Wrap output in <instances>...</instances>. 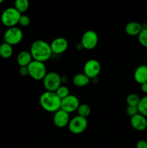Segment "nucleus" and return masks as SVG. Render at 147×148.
Here are the masks:
<instances>
[{"label":"nucleus","instance_id":"nucleus-27","mask_svg":"<svg viewBox=\"0 0 147 148\" xmlns=\"http://www.w3.org/2000/svg\"><path fill=\"white\" fill-rule=\"evenodd\" d=\"M19 73L21 76L25 77L28 75V69L27 66H20L19 69Z\"/></svg>","mask_w":147,"mask_h":148},{"label":"nucleus","instance_id":"nucleus-26","mask_svg":"<svg viewBox=\"0 0 147 148\" xmlns=\"http://www.w3.org/2000/svg\"><path fill=\"white\" fill-rule=\"evenodd\" d=\"M19 24L21 26H22V27H27V26H28L30 24V17L24 14H22L20 18V20H19Z\"/></svg>","mask_w":147,"mask_h":148},{"label":"nucleus","instance_id":"nucleus-2","mask_svg":"<svg viewBox=\"0 0 147 148\" xmlns=\"http://www.w3.org/2000/svg\"><path fill=\"white\" fill-rule=\"evenodd\" d=\"M40 104L45 111L49 113H55L61 109V99L55 92L46 91L39 98Z\"/></svg>","mask_w":147,"mask_h":148},{"label":"nucleus","instance_id":"nucleus-4","mask_svg":"<svg viewBox=\"0 0 147 148\" xmlns=\"http://www.w3.org/2000/svg\"><path fill=\"white\" fill-rule=\"evenodd\" d=\"M28 75L35 80H43L46 75L47 69L43 62L33 60L27 66Z\"/></svg>","mask_w":147,"mask_h":148},{"label":"nucleus","instance_id":"nucleus-30","mask_svg":"<svg viewBox=\"0 0 147 148\" xmlns=\"http://www.w3.org/2000/svg\"><path fill=\"white\" fill-rule=\"evenodd\" d=\"M1 3H3V0H0V4H1Z\"/></svg>","mask_w":147,"mask_h":148},{"label":"nucleus","instance_id":"nucleus-24","mask_svg":"<svg viewBox=\"0 0 147 148\" xmlns=\"http://www.w3.org/2000/svg\"><path fill=\"white\" fill-rule=\"evenodd\" d=\"M138 40L140 44L147 48V28H143L138 36Z\"/></svg>","mask_w":147,"mask_h":148},{"label":"nucleus","instance_id":"nucleus-9","mask_svg":"<svg viewBox=\"0 0 147 148\" xmlns=\"http://www.w3.org/2000/svg\"><path fill=\"white\" fill-rule=\"evenodd\" d=\"M101 72V64L97 59H91L85 62L84 65V74L90 79L97 77Z\"/></svg>","mask_w":147,"mask_h":148},{"label":"nucleus","instance_id":"nucleus-5","mask_svg":"<svg viewBox=\"0 0 147 148\" xmlns=\"http://www.w3.org/2000/svg\"><path fill=\"white\" fill-rule=\"evenodd\" d=\"M61 77L55 72H48L43 79V84L46 91L56 92L61 85Z\"/></svg>","mask_w":147,"mask_h":148},{"label":"nucleus","instance_id":"nucleus-18","mask_svg":"<svg viewBox=\"0 0 147 148\" xmlns=\"http://www.w3.org/2000/svg\"><path fill=\"white\" fill-rule=\"evenodd\" d=\"M13 54V47L7 43H1L0 45V56L3 59H9Z\"/></svg>","mask_w":147,"mask_h":148},{"label":"nucleus","instance_id":"nucleus-7","mask_svg":"<svg viewBox=\"0 0 147 148\" xmlns=\"http://www.w3.org/2000/svg\"><path fill=\"white\" fill-rule=\"evenodd\" d=\"M88 126V121L86 118L76 116L71 119L69 123V130L72 134H80L86 130Z\"/></svg>","mask_w":147,"mask_h":148},{"label":"nucleus","instance_id":"nucleus-10","mask_svg":"<svg viewBox=\"0 0 147 148\" xmlns=\"http://www.w3.org/2000/svg\"><path fill=\"white\" fill-rule=\"evenodd\" d=\"M80 103L79 98L76 95H69L61 100V109L66 111L68 114H71L76 111Z\"/></svg>","mask_w":147,"mask_h":148},{"label":"nucleus","instance_id":"nucleus-11","mask_svg":"<svg viewBox=\"0 0 147 148\" xmlns=\"http://www.w3.org/2000/svg\"><path fill=\"white\" fill-rule=\"evenodd\" d=\"M70 119L69 114L60 109L53 114V122L58 128H64L66 126L69 125Z\"/></svg>","mask_w":147,"mask_h":148},{"label":"nucleus","instance_id":"nucleus-14","mask_svg":"<svg viewBox=\"0 0 147 148\" xmlns=\"http://www.w3.org/2000/svg\"><path fill=\"white\" fill-rule=\"evenodd\" d=\"M133 77L135 82L140 85L147 82V65L138 66L134 72Z\"/></svg>","mask_w":147,"mask_h":148},{"label":"nucleus","instance_id":"nucleus-29","mask_svg":"<svg viewBox=\"0 0 147 148\" xmlns=\"http://www.w3.org/2000/svg\"><path fill=\"white\" fill-rule=\"evenodd\" d=\"M141 89L143 92L147 95V82H145V83L141 85Z\"/></svg>","mask_w":147,"mask_h":148},{"label":"nucleus","instance_id":"nucleus-12","mask_svg":"<svg viewBox=\"0 0 147 148\" xmlns=\"http://www.w3.org/2000/svg\"><path fill=\"white\" fill-rule=\"evenodd\" d=\"M50 46L52 53L55 54H61L67 50L69 43L65 38L58 37L52 40Z\"/></svg>","mask_w":147,"mask_h":148},{"label":"nucleus","instance_id":"nucleus-21","mask_svg":"<svg viewBox=\"0 0 147 148\" xmlns=\"http://www.w3.org/2000/svg\"><path fill=\"white\" fill-rule=\"evenodd\" d=\"M137 107H138V113L147 118V95L141 98Z\"/></svg>","mask_w":147,"mask_h":148},{"label":"nucleus","instance_id":"nucleus-22","mask_svg":"<svg viewBox=\"0 0 147 148\" xmlns=\"http://www.w3.org/2000/svg\"><path fill=\"white\" fill-rule=\"evenodd\" d=\"M140 98L137 94L135 93H130L127 95L126 97V102L128 106H137L139 103Z\"/></svg>","mask_w":147,"mask_h":148},{"label":"nucleus","instance_id":"nucleus-13","mask_svg":"<svg viewBox=\"0 0 147 148\" xmlns=\"http://www.w3.org/2000/svg\"><path fill=\"white\" fill-rule=\"evenodd\" d=\"M131 125L136 131L142 132L147 129V119L141 114H137L136 115L131 117Z\"/></svg>","mask_w":147,"mask_h":148},{"label":"nucleus","instance_id":"nucleus-28","mask_svg":"<svg viewBox=\"0 0 147 148\" xmlns=\"http://www.w3.org/2000/svg\"><path fill=\"white\" fill-rule=\"evenodd\" d=\"M136 148H147V141L144 140H140L137 142Z\"/></svg>","mask_w":147,"mask_h":148},{"label":"nucleus","instance_id":"nucleus-8","mask_svg":"<svg viewBox=\"0 0 147 148\" xmlns=\"http://www.w3.org/2000/svg\"><path fill=\"white\" fill-rule=\"evenodd\" d=\"M98 35L95 30H88L84 33L81 39V43L82 48L86 50H92L97 46Z\"/></svg>","mask_w":147,"mask_h":148},{"label":"nucleus","instance_id":"nucleus-6","mask_svg":"<svg viewBox=\"0 0 147 148\" xmlns=\"http://www.w3.org/2000/svg\"><path fill=\"white\" fill-rule=\"evenodd\" d=\"M23 38V32L20 27H9L4 35V40L5 43L11 46L17 45L22 41Z\"/></svg>","mask_w":147,"mask_h":148},{"label":"nucleus","instance_id":"nucleus-23","mask_svg":"<svg viewBox=\"0 0 147 148\" xmlns=\"http://www.w3.org/2000/svg\"><path fill=\"white\" fill-rule=\"evenodd\" d=\"M55 92L61 100L70 95V93H69L70 91H69V88L66 87V85H61Z\"/></svg>","mask_w":147,"mask_h":148},{"label":"nucleus","instance_id":"nucleus-19","mask_svg":"<svg viewBox=\"0 0 147 148\" xmlns=\"http://www.w3.org/2000/svg\"><path fill=\"white\" fill-rule=\"evenodd\" d=\"M30 7V2L28 0H17L14 1V7L21 14H24Z\"/></svg>","mask_w":147,"mask_h":148},{"label":"nucleus","instance_id":"nucleus-15","mask_svg":"<svg viewBox=\"0 0 147 148\" xmlns=\"http://www.w3.org/2000/svg\"><path fill=\"white\" fill-rule=\"evenodd\" d=\"M142 24L138 22H130L125 25V33L130 36H138L142 30Z\"/></svg>","mask_w":147,"mask_h":148},{"label":"nucleus","instance_id":"nucleus-25","mask_svg":"<svg viewBox=\"0 0 147 148\" xmlns=\"http://www.w3.org/2000/svg\"><path fill=\"white\" fill-rule=\"evenodd\" d=\"M125 111H126V114H128V116H129L130 117H132L138 114V107L133 106H127Z\"/></svg>","mask_w":147,"mask_h":148},{"label":"nucleus","instance_id":"nucleus-1","mask_svg":"<svg viewBox=\"0 0 147 148\" xmlns=\"http://www.w3.org/2000/svg\"><path fill=\"white\" fill-rule=\"evenodd\" d=\"M30 52L33 60L43 62L51 57L52 51L48 43L43 40H36L32 43Z\"/></svg>","mask_w":147,"mask_h":148},{"label":"nucleus","instance_id":"nucleus-20","mask_svg":"<svg viewBox=\"0 0 147 148\" xmlns=\"http://www.w3.org/2000/svg\"><path fill=\"white\" fill-rule=\"evenodd\" d=\"M78 116L84 117V118H87L91 114V108L88 104L82 103L79 106L77 110Z\"/></svg>","mask_w":147,"mask_h":148},{"label":"nucleus","instance_id":"nucleus-16","mask_svg":"<svg viewBox=\"0 0 147 148\" xmlns=\"http://www.w3.org/2000/svg\"><path fill=\"white\" fill-rule=\"evenodd\" d=\"M33 60L31 53L28 51H22L17 56V62L20 66H27Z\"/></svg>","mask_w":147,"mask_h":148},{"label":"nucleus","instance_id":"nucleus-3","mask_svg":"<svg viewBox=\"0 0 147 148\" xmlns=\"http://www.w3.org/2000/svg\"><path fill=\"white\" fill-rule=\"evenodd\" d=\"M22 14L13 7H8L2 12L1 15V21L6 27H15L19 24V20Z\"/></svg>","mask_w":147,"mask_h":148},{"label":"nucleus","instance_id":"nucleus-17","mask_svg":"<svg viewBox=\"0 0 147 148\" xmlns=\"http://www.w3.org/2000/svg\"><path fill=\"white\" fill-rule=\"evenodd\" d=\"M72 81L76 87H84L89 83L90 79L85 74L78 73L74 76Z\"/></svg>","mask_w":147,"mask_h":148}]
</instances>
